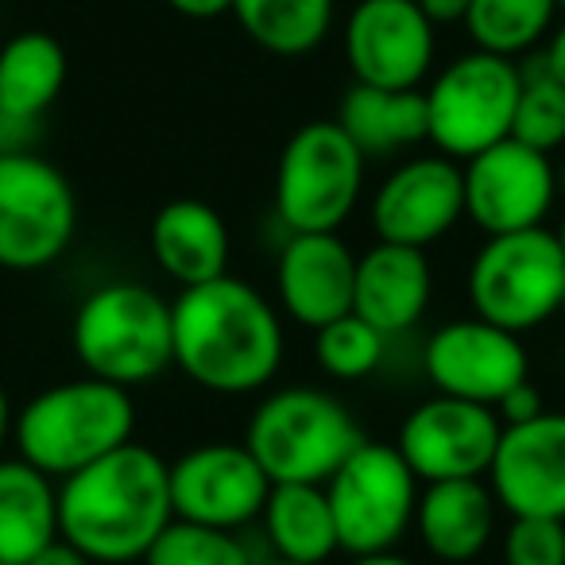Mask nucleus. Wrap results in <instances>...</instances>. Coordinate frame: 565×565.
Returning a JSON list of instances; mask_svg holds the SVG:
<instances>
[{"mask_svg":"<svg viewBox=\"0 0 565 565\" xmlns=\"http://www.w3.org/2000/svg\"><path fill=\"white\" fill-rule=\"evenodd\" d=\"M171 330L174 369L213 395L264 392L287 353L279 307L236 275L179 291L171 302Z\"/></svg>","mask_w":565,"mask_h":565,"instance_id":"f257e3e1","label":"nucleus"},{"mask_svg":"<svg viewBox=\"0 0 565 565\" xmlns=\"http://www.w3.org/2000/svg\"><path fill=\"white\" fill-rule=\"evenodd\" d=\"M167 469L171 465L156 449L132 438L58 480V539L78 546L94 565L143 562L174 519Z\"/></svg>","mask_w":565,"mask_h":565,"instance_id":"f03ea898","label":"nucleus"},{"mask_svg":"<svg viewBox=\"0 0 565 565\" xmlns=\"http://www.w3.org/2000/svg\"><path fill=\"white\" fill-rule=\"evenodd\" d=\"M136 434V403L128 387L97 376L63 380L17 411L12 441L20 457L51 480L74 477L105 454L128 446Z\"/></svg>","mask_w":565,"mask_h":565,"instance_id":"7ed1b4c3","label":"nucleus"},{"mask_svg":"<svg viewBox=\"0 0 565 565\" xmlns=\"http://www.w3.org/2000/svg\"><path fill=\"white\" fill-rule=\"evenodd\" d=\"M71 345L86 376L143 387L174 364L171 302L148 282H102L74 310Z\"/></svg>","mask_w":565,"mask_h":565,"instance_id":"20e7f679","label":"nucleus"},{"mask_svg":"<svg viewBox=\"0 0 565 565\" xmlns=\"http://www.w3.org/2000/svg\"><path fill=\"white\" fill-rule=\"evenodd\" d=\"M361 441L345 403L307 384L264 395L244 426V446L271 484H326Z\"/></svg>","mask_w":565,"mask_h":565,"instance_id":"39448f33","label":"nucleus"},{"mask_svg":"<svg viewBox=\"0 0 565 565\" xmlns=\"http://www.w3.org/2000/svg\"><path fill=\"white\" fill-rule=\"evenodd\" d=\"M472 315L523 338L565 307V252L554 228L488 236L469 264Z\"/></svg>","mask_w":565,"mask_h":565,"instance_id":"423d86ee","label":"nucleus"},{"mask_svg":"<svg viewBox=\"0 0 565 565\" xmlns=\"http://www.w3.org/2000/svg\"><path fill=\"white\" fill-rule=\"evenodd\" d=\"M364 151L338 120H307L275 167V217L287 233H338L364 194Z\"/></svg>","mask_w":565,"mask_h":565,"instance_id":"0eeeda50","label":"nucleus"},{"mask_svg":"<svg viewBox=\"0 0 565 565\" xmlns=\"http://www.w3.org/2000/svg\"><path fill=\"white\" fill-rule=\"evenodd\" d=\"M519 86L523 71L515 58L472 47L469 55L441 66L426 89V140L438 148V156L457 163L508 140Z\"/></svg>","mask_w":565,"mask_h":565,"instance_id":"6e6552de","label":"nucleus"},{"mask_svg":"<svg viewBox=\"0 0 565 565\" xmlns=\"http://www.w3.org/2000/svg\"><path fill=\"white\" fill-rule=\"evenodd\" d=\"M418 492L423 480L411 472L395 441L387 446L364 438L326 480L341 554L364 557L399 546L403 534L415 526Z\"/></svg>","mask_w":565,"mask_h":565,"instance_id":"1a4fd4ad","label":"nucleus"},{"mask_svg":"<svg viewBox=\"0 0 565 565\" xmlns=\"http://www.w3.org/2000/svg\"><path fill=\"white\" fill-rule=\"evenodd\" d=\"M78 233V194L51 159L0 156V267L43 271L58 264Z\"/></svg>","mask_w":565,"mask_h":565,"instance_id":"9d476101","label":"nucleus"},{"mask_svg":"<svg viewBox=\"0 0 565 565\" xmlns=\"http://www.w3.org/2000/svg\"><path fill=\"white\" fill-rule=\"evenodd\" d=\"M500 434L503 423L495 407L434 392L399 423L395 449L423 484L488 480Z\"/></svg>","mask_w":565,"mask_h":565,"instance_id":"9b49d317","label":"nucleus"},{"mask_svg":"<svg viewBox=\"0 0 565 565\" xmlns=\"http://www.w3.org/2000/svg\"><path fill=\"white\" fill-rule=\"evenodd\" d=\"M465 217L488 236L539 228L557 202V167L546 151L500 140L465 159Z\"/></svg>","mask_w":565,"mask_h":565,"instance_id":"f8f14e48","label":"nucleus"},{"mask_svg":"<svg viewBox=\"0 0 565 565\" xmlns=\"http://www.w3.org/2000/svg\"><path fill=\"white\" fill-rule=\"evenodd\" d=\"M423 372L438 395L495 407L511 387L531 380V356L519 333L484 318H457L426 338Z\"/></svg>","mask_w":565,"mask_h":565,"instance_id":"ddd939ff","label":"nucleus"},{"mask_svg":"<svg viewBox=\"0 0 565 565\" xmlns=\"http://www.w3.org/2000/svg\"><path fill=\"white\" fill-rule=\"evenodd\" d=\"M171 508L186 523L244 531L259 519L271 477L259 469L244 441H205L171 461Z\"/></svg>","mask_w":565,"mask_h":565,"instance_id":"4468645a","label":"nucleus"},{"mask_svg":"<svg viewBox=\"0 0 565 565\" xmlns=\"http://www.w3.org/2000/svg\"><path fill=\"white\" fill-rule=\"evenodd\" d=\"M438 55V28L415 0H356L345 20V58L353 82L380 89H418Z\"/></svg>","mask_w":565,"mask_h":565,"instance_id":"2eb2a0df","label":"nucleus"},{"mask_svg":"<svg viewBox=\"0 0 565 565\" xmlns=\"http://www.w3.org/2000/svg\"><path fill=\"white\" fill-rule=\"evenodd\" d=\"M372 233L376 241L430 248L465 221V174L457 159L415 156L384 174L372 194Z\"/></svg>","mask_w":565,"mask_h":565,"instance_id":"dca6fc26","label":"nucleus"},{"mask_svg":"<svg viewBox=\"0 0 565 565\" xmlns=\"http://www.w3.org/2000/svg\"><path fill=\"white\" fill-rule=\"evenodd\" d=\"M488 488L511 519H565V411H542L531 423L503 426Z\"/></svg>","mask_w":565,"mask_h":565,"instance_id":"f3484780","label":"nucleus"},{"mask_svg":"<svg viewBox=\"0 0 565 565\" xmlns=\"http://www.w3.org/2000/svg\"><path fill=\"white\" fill-rule=\"evenodd\" d=\"M356 252L338 233H291L275 259L279 310L302 330H322L353 310Z\"/></svg>","mask_w":565,"mask_h":565,"instance_id":"a211bd4d","label":"nucleus"},{"mask_svg":"<svg viewBox=\"0 0 565 565\" xmlns=\"http://www.w3.org/2000/svg\"><path fill=\"white\" fill-rule=\"evenodd\" d=\"M434 295V267L426 248L376 241L356 256L353 315L376 326L384 338L407 333L423 322Z\"/></svg>","mask_w":565,"mask_h":565,"instance_id":"6ab92c4d","label":"nucleus"},{"mask_svg":"<svg viewBox=\"0 0 565 565\" xmlns=\"http://www.w3.org/2000/svg\"><path fill=\"white\" fill-rule=\"evenodd\" d=\"M148 252L156 267L182 291L198 282H213L228 275V252L233 236L228 225L210 202L198 198H174L159 205L148 225Z\"/></svg>","mask_w":565,"mask_h":565,"instance_id":"aec40b11","label":"nucleus"},{"mask_svg":"<svg viewBox=\"0 0 565 565\" xmlns=\"http://www.w3.org/2000/svg\"><path fill=\"white\" fill-rule=\"evenodd\" d=\"M500 503L488 480H438L423 484L415 508V531L434 562L465 565L495 539Z\"/></svg>","mask_w":565,"mask_h":565,"instance_id":"412c9836","label":"nucleus"},{"mask_svg":"<svg viewBox=\"0 0 565 565\" xmlns=\"http://www.w3.org/2000/svg\"><path fill=\"white\" fill-rule=\"evenodd\" d=\"M58 539V484L24 457H0V562L28 565Z\"/></svg>","mask_w":565,"mask_h":565,"instance_id":"4be33fe9","label":"nucleus"},{"mask_svg":"<svg viewBox=\"0 0 565 565\" xmlns=\"http://www.w3.org/2000/svg\"><path fill=\"white\" fill-rule=\"evenodd\" d=\"M338 120L345 136L372 156H399L426 140V94L423 89H380V86H353L341 94Z\"/></svg>","mask_w":565,"mask_h":565,"instance_id":"5701e85b","label":"nucleus"},{"mask_svg":"<svg viewBox=\"0 0 565 565\" xmlns=\"http://www.w3.org/2000/svg\"><path fill=\"white\" fill-rule=\"evenodd\" d=\"M259 526L271 557L282 562L326 565L341 550L326 484H271Z\"/></svg>","mask_w":565,"mask_h":565,"instance_id":"b1692460","label":"nucleus"},{"mask_svg":"<svg viewBox=\"0 0 565 565\" xmlns=\"http://www.w3.org/2000/svg\"><path fill=\"white\" fill-rule=\"evenodd\" d=\"M71 58L51 32H20L0 47V113L43 120L66 86Z\"/></svg>","mask_w":565,"mask_h":565,"instance_id":"393cba45","label":"nucleus"},{"mask_svg":"<svg viewBox=\"0 0 565 565\" xmlns=\"http://www.w3.org/2000/svg\"><path fill=\"white\" fill-rule=\"evenodd\" d=\"M233 17L259 51L302 58L330 40L338 0H233Z\"/></svg>","mask_w":565,"mask_h":565,"instance_id":"a878e982","label":"nucleus"},{"mask_svg":"<svg viewBox=\"0 0 565 565\" xmlns=\"http://www.w3.org/2000/svg\"><path fill=\"white\" fill-rule=\"evenodd\" d=\"M557 9V0H472L465 12V32L477 51L519 58L534 47H546Z\"/></svg>","mask_w":565,"mask_h":565,"instance_id":"bb28decb","label":"nucleus"},{"mask_svg":"<svg viewBox=\"0 0 565 565\" xmlns=\"http://www.w3.org/2000/svg\"><path fill=\"white\" fill-rule=\"evenodd\" d=\"M264 557H252V546L241 531H221V526L186 523L171 519L167 531L151 542L143 565H259Z\"/></svg>","mask_w":565,"mask_h":565,"instance_id":"cd10ccee","label":"nucleus"},{"mask_svg":"<svg viewBox=\"0 0 565 565\" xmlns=\"http://www.w3.org/2000/svg\"><path fill=\"white\" fill-rule=\"evenodd\" d=\"M384 353H387V338L372 322H364L361 315H353V310L333 318L322 330H315L318 369L333 380H345V384L372 376L384 364Z\"/></svg>","mask_w":565,"mask_h":565,"instance_id":"c85d7f7f","label":"nucleus"},{"mask_svg":"<svg viewBox=\"0 0 565 565\" xmlns=\"http://www.w3.org/2000/svg\"><path fill=\"white\" fill-rule=\"evenodd\" d=\"M511 140L546 151V156H554L565 143V86L542 63L523 71Z\"/></svg>","mask_w":565,"mask_h":565,"instance_id":"c756f323","label":"nucleus"},{"mask_svg":"<svg viewBox=\"0 0 565 565\" xmlns=\"http://www.w3.org/2000/svg\"><path fill=\"white\" fill-rule=\"evenodd\" d=\"M500 550L503 565H565V519L515 515Z\"/></svg>","mask_w":565,"mask_h":565,"instance_id":"7c9ffc66","label":"nucleus"},{"mask_svg":"<svg viewBox=\"0 0 565 565\" xmlns=\"http://www.w3.org/2000/svg\"><path fill=\"white\" fill-rule=\"evenodd\" d=\"M542 411H546V407H542V395H539V387H534L531 380H526V384H519V387H511V392L495 403V415H500L503 426L531 423V418H539Z\"/></svg>","mask_w":565,"mask_h":565,"instance_id":"2f4dec72","label":"nucleus"},{"mask_svg":"<svg viewBox=\"0 0 565 565\" xmlns=\"http://www.w3.org/2000/svg\"><path fill=\"white\" fill-rule=\"evenodd\" d=\"M35 143H40V120L0 113V156H24L35 151Z\"/></svg>","mask_w":565,"mask_h":565,"instance_id":"473e14b6","label":"nucleus"},{"mask_svg":"<svg viewBox=\"0 0 565 565\" xmlns=\"http://www.w3.org/2000/svg\"><path fill=\"white\" fill-rule=\"evenodd\" d=\"M415 4L426 12V20L434 28H441V24H465V12H469L472 0H415Z\"/></svg>","mask_w":565,"mask_h":565,"instance_id":"72a5a7b5","label":"nucleus"},{"mask_svg":"<svg viewBox=\"0 0 565 565\" xmlns=\"http://www.w3.org/2000/svg\"><path fill=\"white\" fill-rule=\"evenodd\" d=\"M179 17L186 20H217V17H233V0H167Z\"/></svg>","mask_w":565,"mask_h":565,"instance_id":"f704fd0d","label":"nucleus"},{"mask_svg":"<svg viewBox=\"0 0 565 565\" xmlns=\"http://www.w3.org/2000/svg\"><path fill=\"white\" fill-rule=\"evenodd\" d=\"M28 565H94V562H89L78 546H71L66 539H55L47 550H40V554H35Z\"/></svg>","mask_w":565,"mask_h":565,"instance_id":"c9c22d12","label":"nucleus"},{"mask_svg":"<svg viewBox=\"0 0 565 565\" xmlns=\"http://www.w3.org/2000/svg\"><path fill=\"white\" fill-rule=\"evenodd\" d=\"M539 63L546 66V71L554 74V78L565 86V24L550 32V40H546V47H542V58H539Z\"/></svg>","mask_w":565,"mask_h":565,"instance_id":"e433bc0d","label":"nucleus"},{"mask_svg":"<svg viewBox=\"0 0 565 565\" xmlns=\"http://www.w3.org/2000/svg\"><path fill=\"white\" fill-rule=\"evenodd\" d=\"M12 426H17V411H12L9 387L0 384V457H4V446H9V438H12Z\"/></svg>","mask_w":565,"mask_h":565,"instance_id":"4c0bfd02","label":"nucleus"},{"mask_svg":"<svg viewBox=\"0 0 565 565\" xmlns=\"http://www.w3.org/2000/svg\"><path fill=\"white\" fill-rule=\"evenodd\" d=\"M349 565H423L415 557L399 554V550H384V554H364V557H353Z\"/></svg>","mask_w":565,"mask_h":565,"instance_id":"58836bf2","label":"nucleus"},{"mask_svg":"<svg viewBox=\"0 0 565 565\" xmlns=\"http://www.w3.org/2000/svg\"><path fill=\"white\" fill-rule=\"evenodd\" d=\"M554 236H557V244H562V252H565V213H562V225L554 228Z\"/></svg>","mask_w":565,"mask_h":565,"instance_id":"ea45409f","label":"nucleus"},{"mask_svg":"<svg viewBox=\"0 0 565 565\" xmlns=\"http://www.w3.org/2000/svg\"><path fill=\"white\" fill-rule=\"evenodd\" d=\"M259 565H302V562H282V557H264Z\"/></svg>","mask_w":565,"mask_h":565,"instance_id":"a19ab883","label":"nucleus"},{"mask_svg":"<svg viewBox=\"0 0 565 565\" xmlns=\"http://www.w3.org/2000/svg\"><path fill=\"white\" fill-rule=\"evenodd\" d=\"M557 4H562V9H565V0H557Z\"/></svg>","mask_w":565,"mask_h":565,"instance_id":"79ce46f5","label":"nucleus"},{"mask_svg":"<svg viewBox=\"0 0 565 565\" xmlns=\"http://www.w3.org/2000/svg\"><path fill=\"white\" fill-rule=\"evenodd\" d=\"M0 565H9V562H0Z\"/></svg>","mask_w":565,"mask_h":565,"instance_id":"37998d69","label":"nucleus"}]
</instances>
